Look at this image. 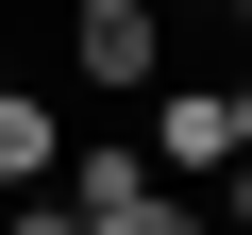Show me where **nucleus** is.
<instances>
[{"label": "nucleus", "instance_id": "f257e3e1", "mask_svg": "<svg viewBox=\"0 0 252 235\" xmlns=\"http://www.w3.org/2000/svg\"><path fill=\"white\" fill-rule=\"evenodd\" d=\"M135 151H152V185L202 202V185L235 168V101H219V84H152V101H135Z\"/></svg>", "mask_w": 252, "mask_h": 235}, {"label": "nucleus", "instance_id": "f03ea898", "mask_svg": "<svg viewBox=\"0 0 252 235\" xmlns=\"http://www.w3.org/2000/svg\"><path fill=\"white\" fill-rule=\"evenodd\" d=\"M67 67H84L101 101H152V67H168V17H152V0H67Z\"/></svg>", "mask_w": 252, "mask_h": 235}, {"label": "nucleus", "instance_id": "7ed1b4c3", "mask_svg": "<svg viewBox=\"0 0 252 235\" xmlns=\"http://www.w3.org/2000/svg\"><path fill=\"white\" fill-rule=\"evenodd\" d=\"M51 168H67V118H51L34 84H0V202H34Z\"/></svg>", "mask_w": 252, "mask_h": 235}, {"label": "nucleus", "instance_id": "20e7f679", "mask_svg": "<svg viewBox=\"0 0 252 235\" xmlns=\"http://www.w3.org/2000/svg\"><path fill=\"white\" fill-rule=\"evenodd\" d=\"M84 235H202V202H185V185H135V202H101Z\"/></svg>", "mask_w": 252, "mask_h": 235}, {"label": "nucleus", "instance_id": "39448f33", "mask_svg": "<svg viewBox=\"0 0 252 235\" xmlns=\"http://www.w3.org/2000/svg\"><path fill=\"white\" fill-rule=\"evenodd\" d=\"M0 235H84V218H67V202H51V185H34V202H17V218H0Z\"/></svg>", "mask_w": 252, "mask_h": 235}, {"label": "nucleus", "instance_id": "423d86ee", "mask_svg": "<svg viewBox=\"0 0 252 235\" xmlns=\"http://www.w3.org/2000/svg\"><path fill=\"white\" fill-rule=\"evenodd\" d=\"M219 101H235V151H252V84H219Z\"/></svg>", "mask_w": 252, "mask_h": 235}, {"label": "nucleus", "instance_id": "0eeeda50", "mask_svg": "<svg viewBox=\"0 0 252 235\" xmlns=\"http://www.w3.org/2000/svg\"><path fill=\"white\" fill-rule=\"evenodd\" d=\"M152 17H219V0H152Z\"/></svg>", "mask_w": 252, "mask_h": 235}, {"label": "nucleus", "instance_id": "6e6552de", "mask_svg": "<svg viewBox=\"0 0 252 235\" xmlns=\"http://www.w3.org/2000/svg\"><path fill=\"white\" fill-rule=\"evenodd\" d=\"M0 84H17V34H0Z\"/></svg>", "mask_w": 252, "mask_h": 235}]
</instances>
